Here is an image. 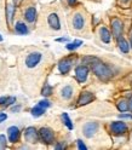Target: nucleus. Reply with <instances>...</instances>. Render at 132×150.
<instances>
[{"mask_svg":"<svg viewBox=\"0 0 132 150\" xmlns=\"http://www.w3.org/2000/svg\"><path fill=\"white\" fill-rule=\"evenodd\" d=\"M91 68H92V71L95 73L97 76L102 80H108L110 76H111V71L110 69L107 67V65L104 63L99 62L98 59L93 61V63H91Z\"/></svg>","mask_w":132,"mask_h":150,"instance_id":"1","label":"nucleus"},{"mask_svg":"<svg viewBox=\"0 0 132 150\" xmlns=\"http://www.w3.org/2000/svg\"><path fill=\"white\" fill-rule=\"evenodd\" d=\"M41 57L43 54L40 52H32L27 56L26 58V65L28 68H34L36 67L38 64H39V62L41 61Z\"/></svg>","mask_w":132,"mask_h":150,"instance_id":"2","label":"nucleus"},{"mask_svg":"<svg viewBox=\"0 0 132 150\" xmlns=\"http://www.w3.org/2000/svg\"><path fill=\"white\" fill-rule=\"evenodd\" d=\"M38 133H39V136H40V138H41V140H43L44 143L51 144V143L53 142L55 134H53V132H52V129H50V128H48V127H43V128H40V131H39Z\"/></svg>","mask_w":132,"mask_h":150,"instance_id":"3","label":"nucleus"},{"mask_svg":"<svg viewBox=\"0 0 132 150\" xmlns=\"http://www.w3.org/2000/svg\"><path fill=\"white\" fill-rule=\"evenodd\" d=\"M87 75H89V68L86 65H79L75 69V78L79 82H85L87 79Z\"/></svg>","mask_w":132,"mask_h":150,"instance_id":"4","label":"nucleus"},{"mask_svg":"<svg viewBox=\"0 0 132 150\" xmlns=\"http://www.w3.org/2000/svg\"><path fill=\"white\" fill-rule=\"evenodd\" d=\"M110 131L114 134H122L127 132V126L125 122L122 121H114L111 125H110Z\"/></svg>","mask_w":132,"mask_h":150,"instance_id":"5","label":"nucleus"},{"mask_svg":"<svg viewBox=\"0 0 132 150\" xmlns=\"http://www.w3.org/2000/svg\"><path fill=\"white\" fill-rule=\"evenodd\" d=\"M97 129H98V124L97 122H86L82 127V132H84L85 137L91 138L97 132Z\"/></svg>","mask_w":132,"mask_h":150,"instance_id":"6","label":"nucleus"},{"mask_svg":"<svg viewBox=\"0 0 132 150\" xmlns=\"http://www.w3.org/2000/svg\"><path fill=\"white\" fill-rule=\"evenodd\" d=\"M7 136H9V140L11 143H17L18 139H20L21 132H20V128L17 126H11L7 128Z\"/></svg>","mask_w":132,"mask_h":150,"instance_id":"7","label":"nucleus"},{"mask_svg":"<svg viewBox=\"0 0 132 150\" xmlns=\"http://www.w3.org/2000/svg\"><path fill=\"white\" fill-rule=\"evenodd\" d=\"M111 32H113V35H114L116 39L121 36L122 34V22L118 18H114L111 20Z\"/></svg>","mask_w":132,"mask_h":150,"instance_id":"8","label":"nucleus"},{"mask_svg":"<svg viewBox=\"0 0 132 150\" xmlns=\"http://www.w3.org/2000/svg\"><path fill=\"white\" fill-rule=\"evenodd\" d=\"M38 136H39V133L36 132V129L34 127H28L26 129L24 137H26L27 142H29V143H36L38 142Z\"/></svg>","mask_w":132,"mask_h":150,"instance_id":"9","label":"nucleus"},{"mask_svg":"<svg viewBox=\"0 0 132 150\" xmlns=\"http://www.w3.org/2000/svg\"><path fill=\"white\" fill-rule=\"evenodd\" d=\"M48 22H49V25L55 30H58L61 29V22H60V18L56 13H50L49 17H48Z\"/></svg>","mask_w":132,"mask_h":150,"instance_id":"10","label":"nucleus"},{"mask_svg":"<svg viewBox=\"0 0 132 150\" xmlns=\"http://www.w3.org/2000/svg\"><path fill=\"white\" fill-rule=\"evenodd\" d=\"M72 68V59L69 58H63L62 61H60L58 63V69L62 74H68L69 70Z\"/></svg>","mask_w":132,"mask_h":150,"instance_id":"11","label":"nucleus"},{"mask_svg":"<svg viewBox=\"0 0 132 150\" xmlns=\"http://www.w3.org/2000/svg\"><path fill=\"white\" fill-rule=\"evenodd\" d=\"M92 99H93V95L91 92H82L78 99V105H86L92 102Z\"/></svg>","mask_w":132,"mask_h":150,"instance_id":"12","label":"nucleus"},{"mask_svg":"<svg viewBox=\"0 0 132 150\" xmlns=\"http://www.w3.org/2000/svg\"><path fill=\"white\" fill-rule=\"evenodd\" d=\"M85 24V21H84V17L81 13H75L74 17H73V27L75 28V29H82V27Z\"/></svg>","mask_w":132,"mask_h":150,"instance_id":"13","label":"nucleus"},{"mask_svg":"<svg viewBox=\"0 0 132 150\" xmlns=\"http://www.w3.org/2000/svg\"><path fill=\"white\" fill-rule=\"evenodd\" d=\"M24 17L29 23H33L36 20V10H35V7H28L26 10V12H24Z\"/></svg>","mask_w":132,"mask_h":150,"instance_id":"14","label":"nucleus"},{"mask_svg":"<svg viewBox=\"0 0 132 150\" xmlns=\"http://www.w3.org/2000/svg\"><path fill=\"white\" fill-rule=\"evenodd\" d=\"M99 35H101V39H102V41H104L106 44L110 42L111 34H110V32L107 29L106 27H102L101 29H99Z\"/></svg>","mask_w":132,"mask_h":150,"instance_id":"15","label":"nucleus"},{"mask_svg":"<svg viewBox=\"0 0 132 150\" xmlns=\"http://www.w3.org/2000/svg\"><path fill=\"white\" fill-rule=\"evenodd\" d=\"M13 15H15V6H13V4L9 3L6 5V18H7V23L9 24H11Z\"/></svg>","mask_w":132,"mask_h":150,"instance_id":"16","label":"nucleus"},{"mask_svg":"<svg viewBox=\"0 0 132 150\" xmlns=\"http://www.w3.org/2000/svg\"><path fill=\"white\" fill-rule=\"evenodd\" d=\"M15 30H16V33L21 34V35L28 34V28L23 22H17L16 25H15Z\"/></svg>","mask_w":132,"mask_h":150,"instance_id":"17","label":"nucleus"},{"mask_svg":"<svg viewBox=\"0 0 132 150\" xmlns=\"http://www.w3.org/2000/svg\"><path fill=\"white\" fill-rule=\"evenodd\" d=\"M118 45H119V49L121 50V52H124V53L128 52V50H130L128 44L124 38H118Z\"/></svg>","mask_w":132,"mask_h":150,"instance_id":"18","label":"nucleus"},{"mask_svg":"<svg viewBox=\"0 0 132 150\" xmlns=\"http://www.w3.org/2000/svg\"><path fill=\"white\" fill-rule=\"evenodd\" d=\"M61 96L64 99H69L73 96V88H72V86H64L62 88V91H61Z\"/></svg>","mask_w":132,"mask_h":150,"instance_id":"19","label":"nucleus"},{"mask_svg":"<svg viewBox=\"0 0 132 150\" xmlns=\"http://www.w3.org/2000/svg\"><path fill=\"white\" fill-rule=\"evenodd\" d=\"M31 112H32V115H33L34 117H39V116H41V115H44V114H45V109H44V108H41L40 105H36V107L32 108Z\"/></svg>","mask_w":132,"mask_h":150,"instance_id":"20","label":"nucleus"},{"mask_svg":"<svg viewBox=\"0 0 132 150\" xmlns=\"http://www.w3.org/2000/svg\"><path fill=\"white\" fill-rule=\"evenodd\" d=\"M82 45V41L81 40H74L73 42H69L65 47H67V50H69V51H73V50H75V49H78V47H80V46Z\"/></svg>","mask_w":132,"mask_h":150,"instance_id":"21","label":"nucleus"},{"mask_svg":"<svg viewBox=\"0 0 132 150\" xmlns=\"http://www.w3.org/2000/svg\"><path fill=\"white\" fill-rule=\"evenodd\" d=\"M62 120H63V122H64V125L67 126L69 129H73V124H72V120H70V117L68 116V114L67 112H63L62 114Z\"/></svg>","mask_w":132,"mask_h":150,"instance_id":"22","label":"nucleus"},{"mask_svg":"<svg viewBox=\"0 0 132 150\" xmlns=\"http://www.w3.org/2000/svg\"><path fill=\"white\" fill-rule=\"evenodd\" d=\"M52 93V87L50 86V85H48V83H46V85L43 87V90H41V95L43 96H45V97H48V96H50Z\"/></svg>","mask_w":132,"mask_h":150,"instance_id":"23","label":"nucleus"},{"mask_svg":"<svg viewBox=\"0 0 132 150\" xmlns=\"http://www.w3.org/2000/svg\"><path fill=\"white\" fill-rule=\"evenodd\" d=\"M118 109H119L120 111H126V110H128V104H127V102H125V100H120V102L118 103Z\"/></svg>","mask_w":132,"mask_h":150,"instance_id":"24","label":"nucleus"},{"mask_svg":"<svg viewBox=\"0 0 132 150\" xmlns=\"http://www.w3.org/2000/svg\"><path fill=\"white\" fill-rule=\"evenodd\" d=\"M38 105H40L41 108L46 109V108H49V107L51 105V103H50L49 100H46V99H43V100H40V102H39V104H38Z\"/></svg>","mask_w":132,"mask_h":150,"instance_id":"25","label":"nucleus"},{"mask_svg":"<svg viewBox=\"0 0 132 150\" xmlns=\"http://www.w3.org/2000/svg\"><path fill=\"white\" fill-rule=\"evenodd\" d=\"M15 102H16V97H7V100H6V103H5L4 107L12 105V104H15Z\"/></svg>","mask_w":132,"mask_h":150,"instance_id":"26","label":"nucleus"},{"mask_svg":"<svg viewBox=\"0 0 132 150\" xmlns=\"http://www.w3.org/2000/svg\"><path fill=\"white\" fill-rule=\"evenodd\" d=\"M6 146V137L4 134H0V148H5Z\"/></svg>","mask_w":132,"mask_h":150,"instance_id":"27","label":"nucleus"},{"mask_svg":"<svg viewBox=\"0 0 132 150\" xmlns=\"http://www.w3.org/2000/svg\"><path fill=\"white\" fill-rule=\"evenodd\" d=\"M77 144H78V148H79V149H81V150H86V149H87V148H86V145H85V144L82 143V140H80V139H79V140H77Z\"/></svg>","mask_w":132,"mask_h":150,"instance_id":"28","label":"nucleus"},{"mask_svg":"<svg viewBox=\"0 0 132 150\" xmlns=\"http://www.w3.org/2000/svg\"><path fill=\"white\" fill-rule=\"evenodd\" d=\"M6 119H7V115L5 112H0V122H3V121H5Z\"/></svg>","mask_w":132,"mask_h":150,"instance_id":"29","label":"nucleus"},{"mask_svg":"<svg viewBox=\"0 0 132 150\" xmlns=\"http://www.w3.org/2000/svg\"><path fill=\"white\" fill-rule=\"evenodd\" d=\"M6 100H7V97H0V105H5Z\"/></svg>","mask_w":132,"mask_h":150,"instance_id":"30","label":"nucleus"},{"mask_svg":"<svg viewBox=\"0 0 132 150\" xmlns=\"http://www.w3.org/2000/svg\"><path fill=\"white\" fill-rule=\"evenodd\" d=\"M120 117H122V119H132V115L131 114H121Z\"/></svg>","mask_w":132,"mask_h":150,"instance_id":"31","label":"nucleus"},{"mask_svg":"<svg viewBox=\"0 0 132 150\" xmlns=\"http://www.w3.org/2000/svg\"><path fill=\"white\" fill-rule=\"evenodd\" d=\"M57 42H64V41H68L67 38H58V39H56Z\"/></svg>","mask_w":132,"mask_h":150,"instance_id":"32","label":"nucleus"},{"mask_svg":"<svg viewBox=\"0 0 132 150\" xmlns=\"http://www.w3.org/2000/svg\"><path fill=\"white\" fill-rule=\"evenodd\" d=\"M21 109V107L20 105H16V107H13V108H11V111H13V112H16V111H18Z\"/></svg>","mask_w":132,"mask_h":150,"instance_id":"33","label":"nucleus"},{"mask_svg":"<svg viewBox=\"0 0 132 150\" xmlns=\"http://www.w3.org/2000/svg\"><path fill=\"white\" fill-rule=\"evenodd\" d=\"M63 146L62 145H60V144H57V145H56V149H62Z\"/></svg>","mask_w":132,"mask_h":150,"instance_id":"34","label":"nucleus"},{"mask_svg":"<svg viewBox=\"0 0 132 150\" xmlns=\"http://www.w3.org/2000/svg\"><path fill=\"white\" fill-rule=\"evenodd\" d=\"M128 109H131V111H132V100H131V104L128 105Z\"/></svg>","mask_w":132,"mask_h":150,"instance_id":"35","label":"nucleus"},{"mask_svg":"<svg viewBox=\"0 0 132 150\" xmlns=\"http://www.w3.org/2000/svg\"><path fill=\"white\" fill-rule=\"evenodd\" d=\"M0 41H3V36L1 35H0Z\"/></svg>","mask_w":132,"mask_h":150,"instance_id":"36","label":"nucleus"},{"mask_svg":"<svg viewBox=\"0 0 132 150\" xmlns=\"http://www.w3.org/2000/svg\"><path fill=\"white\" fill-rule=\"evenodd\" d=\"M131 45H132V36H131Z\"/></svg>","mask_w":132,"mask_h":150,"instance_id":"37","label":"nucleus"}]
</instances>
